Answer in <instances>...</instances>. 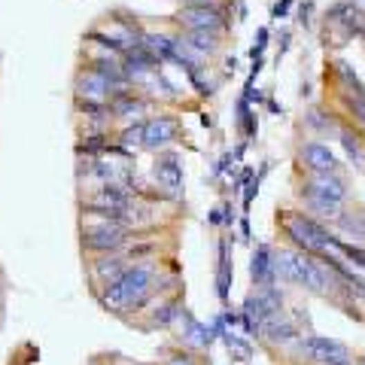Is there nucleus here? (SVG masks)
<instances>
[{"instance_id": "1", "label": "nucleus", "mask_w": 365, "mask_h": 365, "mask_svg": "<svg viewBox=\"0 0 365 365\" xmlns=\"http://www.w3.org/2000/svg\"><path fill=\"white\" fill-rule=\"evenodd\" d=\"M158 280L162 271L156 262H131L113 283L104 286L101 301L113 314H131L158 299Z\"/></svg>"}, {"instance_id": "2", "label": "nucleus", "mask_w": 365, "mask_h": 365, "mask_svg": "<svg viewBox=\"0 0 365 365\" xmlns=\"http://www.w3.org/2000/svg\"><path fill=\"white\" fill-rule=\"evenodd\" d=\"M350 195V182L344 171H329V174H310L301 186V204L310 210V216L319 219H335L344 210V201Z\"/></svg>"}, {"instance_id": "3", "label": "nucleus", "mask_w": 365, "mask_h": 365, "mask_svg": "<svg viewBox=\"0 0 365 365\" xmlns=\"http://www.w3.org/2000/svg\"><path fill=\"white\" fill-rule=\"evenodd\" d=\"M134 238H137V232L131 225L119 223V219H110V216H97V213H91L88 219H82V228H79L82 250L91 256L122 253V250H128V243Z\"/></svg>"}, {"instance_id": "4", "label": "nucleus", "mask_w": 365, "mask_h": 365, "mask_svg": "<svg viewBox=\"0 0 365 365\" xmlns=\"http://www.w3.org/2000/svg\"><path fill=\"white\" fill-rule=\"evenodd\" d=\"M283 232L289 243L295 250H304V253H314V256H332L341 250V241L335 238L326 225H319L314 216H304V213H283Z\"/></svg>"}, {"instance_id": "5", "label": "nucleus", "mask_w": 365, "mask_h": 365, "mask_svg": "<svg viewBox=\"0 0 365 365\" xmlns=\"http://www.w3.org/2000/svg\"><path fill=\"white\" fill-rule=\"evenodd\" d=\"M301 353L308 359H314L317 365H353V356L350 350L335 338H319V335H308V338L299 341Z\"/></svg>"}, {"instance_id": "6", "label": "nucleus", "mask_w": 365, "mask_h": 365, "mask_svg": "<svg viewBox=\"0 0 365 365\" xmlns=\"http://www.w3.org/2000/svg\"><path fill=\"white\" fill-rule=\"evenodd\" d=\"M177 21L186 30H207V34H223V28H225V15L216 10V3L180 6Z\"/></svg>"}, {"instance_id": "7", "label": "nucleus", "mask_w": 365, "mask_h": 365, "mask_svg": "<svg viewBox=\"0 0 365 365\" xmlns=\"http://www.w3.org/2000/svg\"><path fill=\"white\" fill-rule=\"evenodd\" d=\"M299 162L308 167L310 174H329V171H341L338 156L329 149V143L323 140H304L299 147Z\"/></svg>"}, {"instance_id": "8", "label": "nucleus", "mask_w": 365, "mask_h": 365, "mask_svg": "<svg viewBox=\"0 0 365 365\" xmlns=\"http://www.w3.org/2000/svg\"><path fill=\"white\" fill-rule=\"evenodd\" d=\"M177 134H180V122L174 116H156L143 122V149L162 152L171 140H177Z\"/></svg>"}, {"instance_id": "9", "label": "nucleus", "mask_w": 365, "mask_h": 365, "mask_svg": "<svg viewBox=\"0 0 365 365\" xmlns=\"http://www.w3.org/2000/svg\"><path fill=\"white\" fill-rule=\"evenodd\" d=\"M128 265H131V259L125 256V250H122V253H101L91 259V274H95L97 283L106 286V283H113Z\"/></svg>"}, {"instance_id": "10", "label": "nucleus", "mask_w": 365, "mask_h": 365, "mask_svg": "<svg viewBox=\"0 0 365 365\" xmlns=\"http://www.w3.org/2000/svg\"><path fill=\"white\" fill-rule=\"evenodd\" d=\"M259 332H262V338H268L271 344H292V341L299 338L295 323L283 314H271L268 319H262V323H259Z\"/></svg>"}, {"instance_id": "11", "label": "nucleus", "mask_w": 365, "mask_h": 365, "mask_svg": "<svg viewBox=\"0 0 365 365\" xmlns=\"http://www.w3.org/2000/svg\"><path fill=\"white\" fill-rule=\"evenodd\" d=\"M152 174H156V182L162 189H167L171 195H177L182 189V165L177 156H158L156 167H152Z\"/></svg>"}, {"instance_id": "12", "label": "nucleus", "mask_w": 365, "mask_h": 365, "mask_svg": "<svg viewBox=\"0 0 365 365\" xmlns=\"http://www.w3.org/2000/svg\"><path fill=\"white\" fill-rule=\"evenodd\" d=\"M274 250L271 247H256L253 256V283L256 286H271L277 280V262H274Z\"/></svg>"}, {"instance_id": "13", "label": "nucleus", "mask_w": 365, "mask_h": 365, "mask_svg": "<svg viewBox=\"0 0 365 365\" xmlns=\"http://www.w3.org/2000/svg\"><path fill=\"white\" fill-rule=\"evenodd\" d=\"M147 101L143 97H128V95H119V97H113V104H110V113L116 119H122L125 125H131V122H140L143 116H147Z\"/></svg>"}, {"instance_id": "14", "label": "nucleus", "mask_w": 365, "mask_h": 365, "mask_svg": "<svg viewBox=\"0 0 365 365\" xmlns=\"http://www.w3.org/2000/svg\"><path fill=\"white\" fill-rule=\"evenodd\" d=\"M332 223H335V234H341V238L356 241V243L365 241V210H359V213H344L341 210Z\"/></svg>"}, {"instance_id": "15", "label": "nucleus", "mask_w": 365, "mask_h": 365, "mask_svg": "<svg viewBox=\"0 0 365 365\" xmlns=\"http://www.w3.org/2000/svg\"><path fill=\"white\" fill-rule=\"evenodd\" d=\"M338 140L344 143V152H347V158L353 162L359 171H365V149H362V143H359V137H356V131H350L347 125H338Z\"/></svg>"}, {"instance_id": "16", "label": "nucleus", "mask_w": 365, "mask_h": 365, "mask_svg": "<svg viewBox=\"0 0 365 365\" xmlns=\"http://www.w3.org/2000/svg\"><path fill=\"white\" fill-rule=\"evenodd\" d=\"M189 49L195 52V55H213V52L219 49V34H207V30H186V40Z\"/></svg>"}, {"instance_id": "17", "label": "nucleus", "mask_w": 365, "mask_h": 365, "mask_svg": "<svg viewBox=\"0 0 365 365\" xmlns=\"http://www.w3.org/2000/svg\"><path fill=\"white\" fill-rule=\"evenodd\" d=\"M304 122H308V128H314V131H319V134H335L338 131V122H335L329 113L319 110V106L304 113Z\"/></svg>"}, {"instance_id": "18", "label": "nucleus", "mask_w": 365, "mask_h": 365, "mask_svg": "<svg viewBox=\"0 0 365 365\" xmlns=\"http://www.w3.org/2000/svg\"><path fill=\"white\" fill-rule=\"evenodd\" d=\"M122 149H143V122H131V125H125V131L119 137Z\"/></svg>"}, {"instance_id": "19", "label": "nucleus", "mask_w": 365, "mask_h": 365, "mask_svg": "<svg viewBox=\"0 0 365 365\" xmlns=\"http://www.w3.org/2000/svg\"><path fill=\"white\" fill-rule=\"evenodd\" d=\"M165 365H195V359H192V356H171V359H167Z\"/></svg>"}, {"instance_id": "20", "label": "nucleus", "mask_w": 365, "mask_h": 365, "mask_svg": "<svg viewBox=\"0 0 365 365\" xmlns=\"http://www.w3.org/2000/svg\"><path fill=\"white\" fill-rule=\"evenodd\" d=\"M186 6H195V3H213V0H182Z\"/></svg>"}, {"instance_id": "21", "label": "nucleus", "mask_w": 365, "mask_h": 365, "mask_svg": "<svg viewBox=\"0 0 365 365\" xmlns=\"http://www.w3.org/2000/svg\"><path fill=\"white\" fill-rule=\"evenodd\" d=\"M359 128H362V134H365V119H362V122H359Z\"/></svg>"}]
</instances>
